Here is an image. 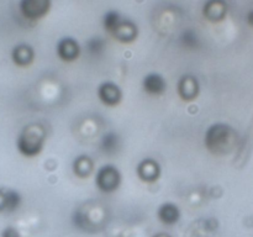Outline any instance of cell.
I'll return each mask as SVG.
<instances>
[{
	"label": "cell",
	"instance_id": "obj_1",
	"mask_svg": "<svg viewBox=\"0 0 253 237\" xmlns=\"http://www.w3.org/2000/svg\"><path fill=\"white\" fill-rule=\"evenodd\" d=\"M236 133L231 126L217 122L210 126L205 132V146L211 153L221 156L227 153L234 146Z\"/></svg>",
	"mask_w": 253,
	"mask_h": 237
},
{
	"label": "cell",
	"instance_id": "obj_2",
	"mask_svg": "<svg viewBox=\"0 0 253 237\" xmlns=\"http://www.w3.org/2000/svg\"><path fill=\"white\" fill-rule=\"evenodd\" d=\"M44 131L39 125H29L21 131L16 140L17 151L27 158L40 155L44 145Z\"/></svg>",
	"mask_w": 253,
	"mask_h": 237
},
{
	"label": "cell",
	"instance_id": "obj_3",
	"mask_svg": "<svg viewBox=\"0 0 253 237\" xmlns=\"http://www.w3.org/2000/svg\"><path fill=\"white\" fill-rule=\"evenodd\" d=\"M123 175L118 167L114 164H105L100 167L95 175V185L100 192L113 193L120 188Z\"/></svg>",
	"mask_w": 253,
	"mask_h": 237
},
{
	"label": "cell",
	"instance_id": "obj_4",
	"mask_svg": "<svg viewBox=\"0 0 253 237\" xmlns=\"http://www.w3.org/2000/svg\"><path fill=\"white\" fill-rule=\"evenodd\" d=\"M19 6L26 19L39 20L49 11L51 0H20Z\"/></svg>",
	"mask_w": 253,
	"mask_h": 237
},
{
	"label": "cell",
	"instance_id": "obj_5",
	"mask_svg": "<svg viewBox=\"0 0 253 237\" xmlns=\"http://www.w3.org/2000/svg\"><path fill=\"white\" fill-rule=\"evenodd\" d=\"M98 98L106 106H116L123 99V90L114 81H104L99 85Z\"/></svg>",
	"mask_w": 253,
	"mask_h": 237
},
{
	"label": "cell",
	"instance_id": "obj_6",
	"mask_svg": "<svg viewBox=\"0 0 253 237\" xmlns=\"http://www.w3.org/2000/svg\"><path fill=\"white\" fill-rule=\"evenodd\" d=\"M57 56L64 62H73L81 56V46L72 37L61 39L57 43Z\"/></svg>",
	"mask_w": 253,
	"mask_h": 237
},
{
	"label": "cell",
	"instance_id": "obj_7",
	"mask_svg": "<svg viewBox=\"0 0 253 237\" xmlns=\"http://www.w3.org/2000/svg\"><path fill=\"white\" fill-rule=\"evenodd\" d=\"M161 172H162V169H161L160 163L153 158H145L143 160H141L137 165V169H136V173L140 177V179L146 183H153L160 179Z\"/></svg>",
	"mask_w": 253,
	"mask_h": 237
},
{
	"label": "cell",
	"instance_id": "obj_8",
	"mask_svg": "<svg viewBox=\"0 0 253 237\" xmlns=\"http://www.w3.org/2000/svg\"><path fill=\"white\" fill-rule=\"evenodd\" d=\"M177 90L183 100H194V99L199 95V81H198V79L195 78V77L190 76V74L183 76L182 78L179 79V81H178Z\"/></svg>",
	"mask_w": 253,
	"mask_h": 237
},
{
	"label": "cell",
	"instance_id": "obj_9",
	"mask_svg": "<svg viewBox=\"0 0 253 237\" xmlns=\"http://www.w3.org/2000/svg\"><path fill=\"white\" fill-rule=\"evenodd\" d=\"M22 198L14 189H0V212L16 211L20 207Z\"/></svg>",
	"mask_w": 253,
	"mask_h": 237
},
{
	"label": "cell",
	"instance_id": "obj_10",
	"mask_svg": "<svg viewBox=\"0 0 253 237\" xmlns=\"http://www.w3.org/2000/svg\"><path fill=\"white\" fill-rule=\"evenodd\" d=\"M143 90L150 95H161L167 89V81L161 74L150 73L142 80Z\"/></svg>",
	"mask_w": 253,
	"mask_h": 237
},
{
	"label": "cell",
	"instance_id": "obj_11",
	"mask_svg": "<svg viewBox=\"0 0 253 237\" xmlns=\"http://www.w3.org/2000/svg\"><path fill=\"white\" fill-rule=\"evenodd\" d=\"M157 217L162 224L168 225H174L179 221L180 219V210L173 202H163L157 210Z\"/></svg>",
	"mask_w": 253,
	"mask_h": 237
},
{
	"label": "cell",
	"instance_id": "obj_12",
	"mask_svg": "<svg viewBox=\"0 0 253 237\" xmlns=\"http://www.w3.org/2000/svg\"><path fill=\"white\" fill-rule=\"evenodd\" d=\"M137 32V26L132 21L127 19H123L115 29V31L111 35L123 42H131L136 39Z\"/></svg>",
	"mask_w": 253,
	"mask_h": 237
},
{
	"label": "cell",
	"instance_id": "obj_13",
	"mask_svg": "<svg viewBox=\"0 0 253 237\" xmlns=\"http://www.w3.org/2000/svg\"><path fill=\"white\" fill-rule=\"evenodd\" d=\"M11 58L14 61L15 64L20 67H26L34 61L35 58V52L34 48L29 44H17L16 47H14L11 52Z\"/></svg>",
	"mask_w": 253,
	"mask_h": 237
},
{
	"label": "cell",
	"instance_id": "obj_14",
	"mask_svg": "<svg viewBox=\"0 0 253 237\" xmlns=\"http://www.w3.org/2000/svg\"><path fill=\"white\" fill-rule=\"evenodd\" d=\"M227 6L224 0H208L204 5V15L211 21H220L226 15Z\"/></svg>",
	"mask_w": 253,
	"mask_h": 237
},
{
	"label": "cell",
	"instance_id": "obj_15",
	"mask_svg": "<svg viewBox=\"0 0 253 237\" xmlns=\"http://www.w3.org/2000/svg\"><path fill=\"white\" fill-rule=\"evenodd\" d=\"M120 136L114 131L105 132L100 138V151L105 155H114L120 148Z\"/></svg>",
	"mask_w": 253,
	"mask_h": 237
},
{
	"label": "cell",
	"instance_id": "obj_16",
	"mask_svg": "<svg viewBox=\"0 0 253 237\" xmlns=\"http://www.w3.org/2000/svg\"><path fill=\"white\" fill-rule=\"evenodd\" d=\"M94 168V163L89 156H79L73 162V172L77 177L84 178L88 177Z\"/></svg>",
	"mask_w": 253,
	"mask_h": 237
},
{
	"label": "cell",
	"instance_id": "obj_17",
	"mask_svg": "<svg viewBox=\"0 0 253 237\" xmlns=\"http://www.w3.org/2000/svg\"><path fill=\"white\" fill-rule=\"evenodd\" d=\"M106 42L101 37H91L85 42V49L91 57H99L105 51Z\"/></svg>",
	"mask_w": 253,
	"mask_h": 237
},
{
	"label": "cell",
	"instance_id": "obj_18",
	"mask_svg": "<svg viewBox=\"0 0 253 237\" xmlns=\"http://www.w3.org/2000/svg\"><path fill=\"white\" fill-rule=\"evenodd\" d=\"M121 20H123V17H121V15L119 14L118 11H115V10H109V11L105 12V15H104L103 25L104 27H105L106 31L113 34V32L115 31L116 27H118V25L121 22Z\"/></svg>",
	"mask_w": 253,
	"mask_h": 237
},
{
	"label": "cell",
	"instance_id": "obj_19",
	"mask_svg": "<svg viewBox=\"0 0 253 237\" xmlns=\"http://www.w3.org/2000/svg\"><path fill=\"white\" fill-rule=\"evenodd\" d=\"M199 36H198L197 32L192 29L185 30V31H183V34L180 35V43H182L185 48H198V47H199Z\"/></svg>",
	"mask_w": 253,
	"mask_h": 237
},
{
	"label": "cell",
	"instance_id": "obj_20",
	"mask_svg": "<svg viewBox=\"0 0 253 237\" xmlns=\"http://www.w3.org/2000/svg\"><path fill=\"white\" fill-rule=\"evenodd\" d=\"M1 237H20V234L16 229L9 226V227H6V229L2 230Z\"/></svg>",
	"mask_w": 253,
	"mask_h": 237
},
{
	"label": "cell",
	"instance_id": "obj_21",
	"mask_svg": "<svg viewBox=\"0 0 253 237\" xmlns=\"http://www.w3.org/2000/svg\"><path fill=\"white\" fill-rule=\"evenodd\" d=\"M247 22H249L251 26H253V10H251V11L247 14Z\"/></svg>",
	"mask_w": 253,
	"mask_h": 237
},
{
	"label": "cell",
	"instance_id": "obj_22",
	"mask_svg": "<svg viewBox=\"0 0 253 237\" xmlns=\"http://www.w3.org/2000/svg\"><path fill=\"white\" fill-rule=\"evenodd\" d=\"M155 237H170V236H168V235H157V236H155Z\"/></svg>",
	"mask_w": 253,
	"mask_h": 237
}]
</instances>
